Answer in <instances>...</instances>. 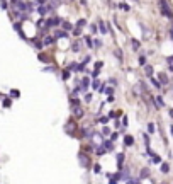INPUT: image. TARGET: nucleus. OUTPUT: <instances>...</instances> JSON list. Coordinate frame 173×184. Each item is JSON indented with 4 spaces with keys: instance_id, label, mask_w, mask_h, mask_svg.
<instances>
[{
    "instance_id": "obj_4",
    "label": "nucleus",
    "mask_w": 173,
    "mask_h": 184,
    "mask_svg": "<svg viewBox=\"0 0 173 184\" xmlns=\"http://www.w3.org/2000/svg\"><path fill=\"white\" fill-rule=\"evenodd\" d=\"M124 143H126V147H131L133 143H134V138H133L131 135H127V136L124 138Z\"/></svg>"
},
{
    "instance_id": "obj_5",
    "label": "nucleus",
    "mask_w": 173,
    "mask_h": 184,
    "mask_svg": "<svg viewBox=\"0 0 173 184\" xmlns=\"http://www.w3.org/2000/svg\"><path fill=\"white\" fill-rule=\"evenodd\" d=\"M73 109H75V118H82L83 116V109H82V107H73Z\"/></svg>"
},
{
    "instance_id": "obj_38",
    "label": "nucleus",
    "mask_w": 173,
    "mask_h": 184,
    "mask_svg": "<svg viewBox=\"0 0 173 184\" xmlns=\"http://www.w3.org/2000/svg\"><path fill=\"white\" fill-rule=\"evenodd\" d=\"M39 4H44V2H46V0H38Z\"/></svg>"
},
{
    "instance_id": "obj_28",
    "label": "nucleus",
    "mask_w": 173,
    "mask_h": 184,
    "mask_svg": "<svg viewBox=\"0 0 173 184\" xmlns=\"http://www.w3.org/2000/svg\"><path fill=\"white\" fill-rule=\"evenodd\" d=\"M102 65H104L102 61H97V63H95V68H97V70H100V68H102Z\"/></svg>"
},
{
    "instance_id": "obj_36",
    "label": "nucleus",
    "mask_w": 173,
    "mask_h": 184,
    "mask_svg": "<svg viewBox=\"0 0 173 184\" xmlns=\"http://www.w3.org/2000/svg\"><path fill=\"white\" fill-rule=\"evenodd\" d=\"M148 130H149V131L153 133V131H154V125H149V126H148Z\"/></svg>"
},
{
    "instance_id": "obj_23",
    "label": "nucleus",
    "mask_w": 173,
    "mask_h": 184,
    "mask_svg": "<svg viewBox=\"0 0 173 184\" xmlns=\"http://www.w3.org/2000/svg\"><path fill=\"white\" fill-rule=\"evenodd\" d=\"M160 80H161V84H166V82H168L166 75H160Z\"/></svg>"
},
{
    "instance_id": "obj_8",
    "label": "nucleus",
    "mask_w": 173,
    "mask_h": 184,
    "mask_svg": "<svg viewBox=\"0 0 173 184\" xmlns=\"http://www.w3.org/2000/svg\"><path fill=\"white\" fill-rule=\"evenodd\" d=\"M121 179H126V181H129V169H124V171L121 172Z\"/></svg>"
},
{
    "instance_id": "obj_29",
    "label": "nucleus",
    "mask_w": 173,
    "mask_h": 184,
    "mask_svg": "<svg viewBox=\"0 0 173 184\" xmlns=\"http://www.w3.org/2000/svg\"><path fill=\"white\" fill-rule=\"evenodd\" d=\"M121 9H124V10H129V5H127V4H121Z\"/></svg>"
},
{
    "instance_id": "obj_20",
    "label": "nucleus",
    "mask_w": 173,
    "mask_h": 184,
    "mask_svg": "<svg viewBox=\"0 0 173 184\" xmlns=\"http://www.w3.org/2000/svg\"><path fill=\"white\" fill-rule=\"evenodd\" d=\"M161 171H163V172H168V171H170L168 164H161Z\"/></svg>"
},
{
    "instance_id": "obj_34",
    "label": "nucleus",
    "mask_w": 173,
    "mask_h": 184,
    "mask_svg": "<svg viewBox=\"0 0 173 184\" xmlns=\"http://www.w3.org/2000/svg\"><path fill=\"white\" fill-rule=\"evenodd\" d=\"M115 56H117V58H121V60H122V55H121V51H119V49L115 51Z\"/></svg>"
},
{
    "instance_id": "obj_24",
    "label": "nucleus",
    "mask_w": 173,
    "mask_h": 184,
    "mask_svg": "<svg viewBox=\"0 0 173 184\" xmlns=\"http://www.w3.org/2000/svg\"><path fill=\"white\" fill-rule=\"evenodd\" d=\"M63 78H65V80H68V78H70V72H68V70H65V72H63Z\"/></svg>"
},
{
    "instance_id": "obj_16",
    "label": "nucleus",
    "mask_w": 173,
    "mask_h": 184,
    "mask_svg": "<svg viewBox=\"0 0 173 184\" xmlns=\"http://www.w3.org/2000/svg\"><path fill=\"white\" fill-rule=\"evenodd\" d=\"M85 24H86V20H85V19H80V20H78V22H77V26H78V27H80V29H82V27H83Z\"/></svg>"
},
{
    "instance_id": "obj_40",
    "label": "nucleus",
    "mask_w": 173,
    "mask_h": 184,
    "mask_svg": "<svg viewBox=\"0 0 173 184\" xmlns=\"http://www.w3.org/2000/svg\"><path fill=\"white\" fill-rule=\"evenodd\" d=\"M170 131H172V135H173V126H172V128H170Z\"/></svg>"
},
{
    "instance_id": "obj_9",
    "label": "nucleus",
    "mask_w": 173,
    "mask_h": 184,
    "mask_svg": "<svg viewBox=\"0 0 173 184\" xmlns=\"http://www.w3.org/2000/svg\"><path fill=\"white\" fill-rule=\"evenodd\" d=\"M144 70H146V75H148V77H153V67L144 65Z\"/></svg>"
},
{
    "instance_id": "obj_22",
    "label": "nucleus",
    "mask_w": 173,
    "mask_h": 184,
    "mask_svg": "<svg viewBox=\"0 0 173 184\" xmlns=\"http://www.w3.org/2000/svg\"><path fill=\"white\" fill-rule=\"evenodd\" d=\"M63 27H65L66 31H71V24H70V22H65V24H63Z\"/></svg>"
},
{
    "instance_id": "obj_7",
    "label": "nucleus",
    "mask_w": 173,
    "mask_h": 184,
    "mask_svg": "<svg viewBox=\"0 0 173 184\" xmlns=\"http://www.w3.org/2000/svg\"><path fill=\"white\" fill-rule=\"evenodd\" d=\"M154 102H156V106H158V107H165V101H163V99H161L160 96L154 99Z\"/></svg>"
},
{
    "instance_id": "obj_10",
    "label": "nucleus",
    "mask_w": 173,
    "mask_h": 184,
    "mask_svg": "<svg viewBox=\"0 0 173 184\" xmlns=\"http://www.w3.org/2000/svg\"><path fill=\"white\" fill-rule=\"evenodd\" d=\"M43 43H44L46 46H49L51 43H54V38H53V36H48V38H44V41H43Z\"/></svg>"
},
{
    "instance_id": "obj_25",
    "label": "nucleus",
    "mask_w": 173,
    "mask_h": 184,
    "mask_svg": "<svg viewBox=\"0 0 173 184\" xmlns=\"http://www.w3.org/2000/svg\"><path fill=\"white\" fill-rule=\"evenodd\" d=\"M102 135H104V136L110 135V130H109V128H104V131H102Z\"/></svg>"
},
{
    "instance_id": "obj_17",
    "label": "nucleus",
    "mask_w": 173,
    "mask_h": 184,
    "mask_svg": "<svg viewBox=\"0 0 173 184\" xmlns=\"http://www.w3.org/2000/svg\"><path fill=\"white\" fill-rule=\"evenodd\" d=\"M38 12L41 14V16H44V14H46V7H43V5H41V7L38 9Z\"/></svg>"
},
{
    "instance_id": "obj_3",
    "label": "nucleus",
    "mask_w": 173,
    "mask_h": 184,
    "mask_svg": "<svg viewBox=\"0 0 173 184\" xmlns=\"http://www.w3.org/2000/svg\"><path fill=\"white\" fill-rule=\"evenodd\" d=\"M78 160H80L82 167H88V165H90V157H88L86 154H83V152L78 154Z\"/></svg>"
},
{
    "instance_id": "obj_1",
    "label": "nucleus",
    "mask_w": 173,
    "mask_h": 184,
    "mask_svg": "<svg viewBox=\"0 0 173 184\" xmlns=\"http://www.w3.org/2000/svg\"><path fill=\"white\" fill-rule=\"evenodd\" d=\"M158 4H160V10H161V14H163L165 17L172 19V17H173V12H172V9H170V5H168V2H166V0H160Z\"/></svg>"
},
{
    "instance_id": "obj_12",
    "label": "nucleus",
    "mask_w": 173,
    "mask_h": 184,
    "mask_svg": "<svg viewBox=\"0 0 173 184\" xmlns=\"http://www.w3.org/2000/svg\"><path fill=\"white\" fill-rule=\"evenodd\" d=\"M104 147H105L107 152H112V150H114V147H112V142H105V145H104Z\"/></svg>"
},
{
    "instance_id": "obj_35",
    "label": "nucleus",
    "mask_w": 173,
    "mask_h": 184,
    "mask_svg": "<svg viewBox=\"0 0 173 184\" xmlns=\"http://www.w3.org/2000/svg\"><path fill=\"white\" fill-rule=\"evenodd\" d=\"M107 121H109V118H102V119H100V123H102V125H105Z\"/></svg>"
},
{
    "instance_id": "obj_19",
    "label": "nucleus",
    "mask_w": 173,
    "mask_h": 184,
    "mask_svg": "<svg viewBox=\"0 0 173 184\" xmlns=\"http://www.w3.org/2000/svg\"><path fill=\"white\" fill-rule=\"evenodd\" d=\"M10 104H12L10 99H3V107H10Z\"/></svg>"
},
{
    "instance_id": "obj_33",
    "label": "nucleus",
    "mask_w": 173,
    "mask_h": 184,
    "mask_svg": "<svg viewBox=\"0 0 173 184\" xmlns=\"http://www.w3.org/2000/svg\"><path fill=\"white\" fill-rule=\"evenodd\" d=\"M90 29H92V32H97V26H95V24H92V26H90Z\"/></svg>"
},
{
    "instance_id": "obj_30",
    "label": "nucleus",
    "mask_w": 173,
    "mask_h": 184,
    "mask_svg": "<svg viewBox=\"0 0 173 184\" xmlns=\"http://www.w3.org/2000/svg\"><path fill=\"white\" fill-rule=\"evenodd\" d=\"M92 87H93V89L98 87V80H93V82H92Z\"/></svg>"
},
{
    "instance_id": "obj_18",
    "label": "nucleus",
    "mask_w": 173,
    "mask_h": 184,
    "mask_svg": "<svg viewBox=\"0 0 173 184\" xmlns=\"http://www.w3.org/2000/svg\"><path fill=\"white\" fill-rule=\"evenodd\" d=\"M88 84H90V82H88V78H83V82H82V87L86 89V87H88Z\"/></svg>"
},
{
    "instance_id": "obj_15",
    "label": "nucleus",
    "mask_w": 173,
    "mask_h": 184,
    "mask_svg": "<svg viewBox=\"0 0 173 184\" xmlns=\"http://www.w3.org/2000/svg\"><path fill=\"white\" fill-rule=\"evenodd\" d=\"M131 46H133L134 49H137L139 46H141V44H139V41H134V39H133V41H131Z\"/></svg>"
},
{
    "instance_id": "obj_6",
    "label": "nucleus",
    "mask_w": 173,
    "mask_h": 184,
    "mask_svg": "<svg viewBox=\"0 0 173 184\" xmlns=\"http://www.w3.org/2000/svg\"><path fill=\"white\" fill-rule=\"evenodd\" d=\"M122 160H124V155L119 154V155H117V167H119V171L122 169Z\"/></svg>"
},
{
    "instance_id": "obj_26",
    "label": "nucleus",
    "mask_w": 173,
    "mask_h": 184,
    "mask_svg": "<svg viewBox=\"0 0 173 184\" xmlns=\"http://www.w3.org/2000/svg\"><path fill=\"white\" fill-rule=\"evenodd\" d=\"M38 58H39V60H41V61H48V60H49V58H48V56H44V55H39Z\"/></svg>"
},
{
    "instance_id": "obj_2",
    "label": "nucleus",
    "mask_w": 173,
    "mask_h": 184,
    "mask_svg": "<svg viewBox=\"0 0 173 184\" xmlns=\"http://www.w3.org/2000/svg\"><path fill=\"white\" fill-rule=\"evenodd\" d=\"M77 130H78L77 121H75L73 118H71V119H68L66 125H65V131H66L68 135H75V133H77Z\"/></svg>"
},
{
    "instance_id": "obj_39",
    "label": "nucleus",
    "mask_w": 173,
    "mask_h": 184,
    "mask_svg": "<svg viewBox=\"0 0 173 184\" xmlns=\"http://www.w3.org/2000/svg\"><path fill=\"white\" fill-rule=\"evenodd\" d=\"M170 116H172V118H173V109H172V111H170Z\"/></svg>"
},
{
    "instance_id": "obj_27",
    "label": "nucleus",
    "mask_w": 173,
    "mask_h": 184,
    "mask_svg": "<svg viewBox=\"0 0 173 184\" xmlns=\"http://www.w3.org/2000/svg\"><path fill=\"white\" fill-rule=\"evenodd\" d=\"M86 39V46H90V48H92V46H93V43H92V39L90 38H85Z\"/></svg>"
},
{
    "instance_id": "obj_13",
    "label": "nucleus",
    "mask_w": 173,
    "mask_h": 184,
    "mask_svg": "<svg viewBox=\"0 0 173 184\" xmlns=\"http://www.w3.org/2000/svg\"><path fill=\"white\" fill-rule=\"evenodd\" d=\"M56 38H68V32H65V31H58Z\"/></svg>"
},
{
    "instance_id": "obj_37",
    "label": "nucleus",
    "mask_w": 173,
    "mask_h": 184,
    "mask_svg": "<svg viewBox=\"0 0 173 184\" xmlns=\"http://www.w3.org/2000/svg\"><path fill=\"white\" fill-rule=\"evenodd\" d=\"M170 34H172V39H173V26H172V29H170Z\"/></svg>"
},
{
    "instance_id": "obj_11",
    "label": "nucleus",
    "mask_w": 173,
    "mask_h": 184,
    "mask_svg": "<svg viewBox=\"0 0 173 184\" xmlns=\"http://www.w3.org/2000/svg\"><path fill=\"white\" fill-rule=\"evenodd\" d=\"M20 96V92L17 90V89H14V90H10V97H14V99H17V97Z\"/></svg>"
},
{
    "instance_id": "obj_14",
    "label": "nucleus",
    "mask_w": 173,
    "mask_h": 184,
    "mask_svg": "<svg viewBox=\"0 0 173 184\" xmlns=\"http://www.w3.org/2000/svg\"><path fill=\"white\" fill-rule=\"evenodd\" d=\"M148 176H149V171H148V169H143V171H141V179L148 177Z\"/></svg>"
},
{
    "instance_id": "obj_32",
    "label": "nucleus",
    "mask_w": 173,
    "mask_h": 184,
    "mask_svg": "<svg viewBox=\"0 0 173 184\" xmlns=\"http://www.w3.org/2000/svg\"><path fill=\"white\" fill-rule=\"evenodd\" d=\"M139 63H141V65H146V58H144V56H141V58H139Z\"/></svg>"
},
{
    "instance_id": "obj_41",
    "label": "nucleus",
    "mask_w": 173,
    "mask_h": 184,
    "mask_svg": "<svg viewBox=\"0 0 173 184\" xmlns=\"http://www.w3.org/2000/svg\"><path fill=\"white\" fill-rule=\"evenodd\" d=\"M12 2H17V0H12Z\"/></svg>"
},
{
    "instance_id": "obj_21",
    "label": "nucleus",
    "mask_w": 173,
    "mask_h": 184,
    "mask_svg": "<svg viewBox=\"0 0 173 184\" xmlns=\"http://www.w3.org/2000/svg\"><path fill=\"white\" fill-rule=\"evenodd\" d=\"M168 65H170V70L173 72V56H170V58H168Z\"/></svg>"
},
{
    "instance_id": "obj_31",
    "label": "nucleus",
    "mask_w": 173,
    "mask_h": 184,
    "mask_svg": "<svg viewBox=\"0 0 173 184\" xmlns=\"http://www.w3.org/2000/svg\"><path fill=\"white\" fill-rule=\"evenodd\" d=\"M85 101H86V102H90V101H92V94H86V96H85Z\"/></svg>"
}]
</instances>
